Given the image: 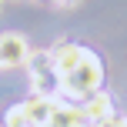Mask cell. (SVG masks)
I'll return each instance as SVG.
<instances>
[{
    "instance_id": "obj_1",
    "label": "cell",
    "mask_w": 127,
    "mask_h": 127,
    "mask_svg": "<svg viewBox=\"0 0 127 127\" xmlns=\"http://www.w3.org/2000/svg\"><path fill=\"white\" fill-rule=\"evenodd\" d=\"M104 84V64L94 50H84V60L77 70H70L67 77H60V94L67 100H87L90 94H97Z\"/></svg>"
},
{
    "instance_id": "obj_2",
    "label": "cell",
    "mask_w": 127,
    "mask_h": 127,
    "mask_svg": "<svg viewBox=\"0 0 127 127\" xmlns=\"http://www.w3.org/2000/svg\"><path fill=\"white\" fill-rule=\"evenodd\" d=\"M30 50L20 33H0V67H24Z\"/></svg>"
},
{
    "instance_id": "obj_3",
    "label": "cell",
    "mask_w": 127,
    "mask_h": 127,
    "mask_svg": "<svg viewBox=\"0 0 127 127\" xmlns=\"http://www.w3.org/2000/svg\"><path fill=\"white\" fill-rule=\"evenodd\" d=\"M84 50H87V47L70 44V40H60L57 47H50V54H54V67H57V77H67L70 70H77V67H80Z\"/></svg>"
},
{
    "instance_id": "obj_4",
    "label": "cell",
    "mask_w": 127,
    "mask_h": 127,
    "mask_svg": "<svg viewBox=\"0 0 127 127\" xmlns=\"http://www.w3.org/2000/svg\"><path fill=\"white\" fill-rule=\"evenodd\" d=\"M84 117H87L90 124H100L107 121V117H114V100H110V94H104V90H97V94H90L87 100L80 104Z\"/></svg>"
},
{
    "instance_id": "obj_5",
    "label": "cell",
    "mask_w": 127,
    "mask_h": 127,
    "mask_svg": "<svg viewBox=\"0 0 127 127\" xmlns=\"http://www.w3.org/2000/svg\"><path fill=\"white\" fill-rule=\"evenodd\" d=\"M24 107H27V117H30V127H40V124L50 121L57 100H54V97H44V94H30L24 100Z\"/></svg>"
},
{
    "instance_id": "obj_6",
    "label": "cell",
    "mask_w": 127,
    "mask_h": 127,
    "mask_svg": "<svg viewBox=\"0 0 127 127\" xmlns=\"http://www.w3.org/2000/svg\"><path fill=\"white\" fill-rule=\"evenodd\" d=\"M50 124H57V127H87L90 121L84 117V110L77 104H57L54 114H50Z\"/></svg>"
},
{
    "instance_id": "obj_7",
    "label": "cell",
    "mask_w": 127,
    "mask_h": 127,
    "mask_svg": "<svg viewBox=\"0 0 127 127\" xmlns=\"http://www.w3.org/2000/svg\"><path fill=\"white\" fill-rule=\"evenodd\" d=\"M27 67H30V77L57 74V67H54V54H50V50H30V57H27Z\"/></svg>"
},
{
    "instance_id": "obj_8",
    "label": "cell",
    "mask_w": 127,
    "mask_h": 127,
    "mask_svg": "<svg viewBox=\"0 0 127 127\" xmlns=\"http://www.w3.org/2000/svg\"><path fill=\"white\" fill-rule=\"evenodd\" d=\"M3 127H30V117H27L24 104H13V107L3 114Z\"/></svg>"
},
{
    "instance_id": "obj_9",
    "label": "cell",
    "mask_w": 127,
    "mask_h": 127,
    "mask_svg": "<svg viewBox=\"0 0 127 127\" xmlns=\"http://www.w3.org/2000/svg\"><path fill=\"white\" fill-rule=\"evenodd\" d=\"M94 127H127V117H107V121H100V124H94Z\"/></svg>"
},
{
    "instance_id": "obj_10",
    "label": "cell",
    "mask_w": 127,
    "mask_h": 127,
    "mask_svg": "<svg viewBox=\"0 0 127 127\" xmlns=\"http://www.w3.org/2000/svg\"><path fill=\"white\" fill-rule=\"evenodd\" d=\"M54 3H57V7H77L80 0H54Z\"/></svg>"
},
{
    "instance_id": "obj_11",
    "label": "cell",
    "mask_w": 127,
    "mask_h": 127,
    "mask_svg": "<svg viewBox=\"0 0 127 127\" xmlns=\"http://www.w3.org/2000/svg\"><path fill=\"white\" fill-rule=\"evenodd\" d=\"M40 127H57V124H50V121H47V124H40Z\"/></svg>"
}]
</instances>
